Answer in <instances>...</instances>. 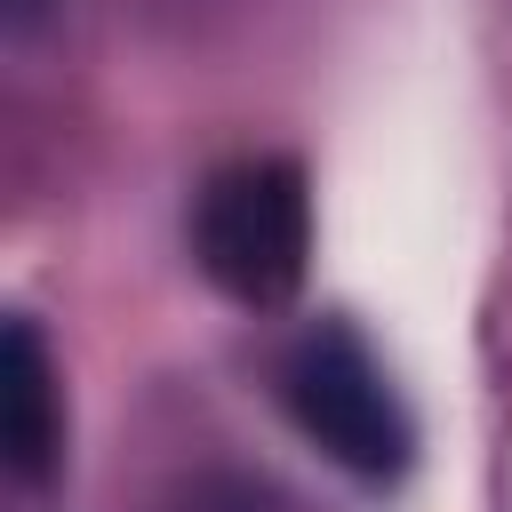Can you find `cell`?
I'll return each mask as SVG.
<instances>
[{
    "mask_svg": "<svg viewBox=\"0 0 512 512\" xmlns=\"http://www.w3.org/2000/svg\"><path fill=\"white\" fill-rule=\"evenodd\" d=\"M192 264L240 312H280L312 272V184L288 152H240L192 192Z\"/></svg>",
    "mask_w": 512,
    "mask_h": 512,
    "instance_id": "1",
    "label": "cell"
},
{
    "mask_svg": "<svg viewBox=\"0 0 512 512\" xmlns=\"http://www.w3.org/2000/svg\"><path fill=\"white\" fill-rule=\"evenodd\" d=\"M280 400L296 416V432L352 480L384 488L408 472L416 456V416L392 384V368L376 360V344L352 320H304L280 352Z\"/></svg>",
    "mask_w": 512,
    "mask_h": 512,
    "instance_id": "2",
    "label": "cell"
},
{
    "mask_svg": "<svg viewBox=\"0 0 512 512\" xmlns=\"http://www.w3.org/2000/svg\"><path fill=\"white\" fill-rule=\"evenodd\" d=\"M0 456L16 488H48V472L64 464V384L24 312L0 328Z\"/></svg>",
    "mask_w": 512,
    "mask_h": 512,
    "instance_id": "3",
    "label": "cell"
},
{
    "mask_svg": "<svg viewBox=\"0 0 512 512\" xmlns=\"http://www.w3.org/2000/svg\"><path fill=\"white\" fill-rule=\"evenodd\" d=\"M168 512H296V504L280 488L248 480V472H200V480H184L168 496Z\"/></svg>",
    "mask_w": 512,
    "mask_h": 512,
    "instance_id": "4",
    "label": "cell"
},
{
    "mask_svg": "<svg viewBox=\"0 0 512 512\" xmlns=\"http://www.w3.org/2000/svg\"><path fill=\"white\" fill-rule=\"evenodd\" d=\"M40 8H56V0H8V24H16V32H24V24H32V16H40Z\"/></svg>",
    "mask_w": 512,
    "mask_h": 512,
    "instance_id": "5",
    "label": "cell"
}]
</instances>
